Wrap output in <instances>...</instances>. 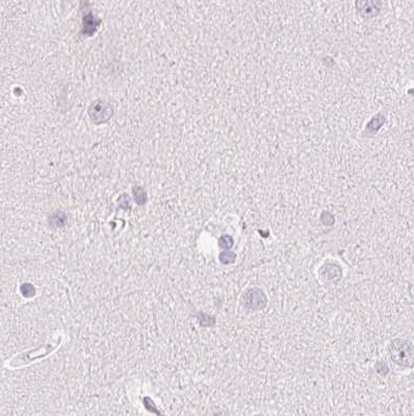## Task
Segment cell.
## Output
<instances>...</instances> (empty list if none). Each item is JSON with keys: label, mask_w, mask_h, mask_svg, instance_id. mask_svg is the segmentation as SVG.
Returning <instances> with one entry per match:
<instances>
[{"label": "cell", "mask_w": 414, "mask_h": 416, "mask_svg": "<svg viewBox=\"0 0 414 416\" xmlns=\"http://www.w3.org/2000/svg\"><path fill=\"white\" fill-rule=\"evenodd\" d=\"M387 350L391 361L399 366L406 368L414 366V344L411 341L396 338L389 342Z\"/></svg>", "instance_id": "1"}, {"label": "cell", "mask_w": 414, "mask_h": 416, "mask_svg": "<svg viewBox=\"0 0 414 416\" xmlns=\"http://www.w3.org/2000/svg\"><path fill=\"white\" fill-rule=\"evenodd\" d=\"M242 305L249 310L259 311L262 310L267 304V298L263 290L257 287L247 289L240 299Z\"/></svg>", "instance_id": "2"}, {"label": "cell", "mask_w": 414, "mask_h": 416, "mask_svg": "<svg viewBox=\"0 0 414 416\" xmlns=\"http://www.w3.org/2000/svg\"><path fill=\"white\" fill-rule=\"evenodd\" d=\"M320 277L323 281L325 282H333L337 281L341 278L342 273L341 269L338 265L333 264V263H327L323 265L320 269Z\"/></svg>", "instance_id": "3"}, {"label": "cell", "mask_w": 414, "mask_h": 416, "mask_svg": "<svg viewBox=\"0 0 414 416\" xmlns=\"http://www.w3.org/2000/svg\"><path fill=\"white\" fill-rule=\"evenodd\" d=\"M67 221L66 216L63 213H55L50 217V224L53 227H63Z\"/></svg>", "instance_id": "4"}, {"label": "cell", "mask_w": 414, "mask_h": 416, "mask_svg": "<svg viewBox=\"0 0 414 416\" xmlns=\"http://www.w3.org/2000/svg\"><path fill=\"white\" fill-rule=\"evenodd\" d=\"M219 258L223 264H231L235 261L236 255L232 252H223L220 254Z\"/></svg>", "instance_id": "5"}, {"label": "cell", "mask_w": 414, "mask_h": 416, "mask_svg": "<svg viewBox=\"0 0 414 416\" xmlns=\"http://www.w3.org/2000/svg\"><path fill=\"white\" fill-rule=\"evenodd\" d=\"M20 290H21V293L24 298H32L36 294V288L28 283L23 284L20 287Z\"/></svg>", "instance_id": "6"}, {"label": "cell", "mask_w": 414, "mask_h": 416, "mask_svg": "<svg viewBox=\"0 0 414 416\" xmlns=\"http://www.w3.org/2000/svg\"><path fill=\"white\" fill-rule=\"evenodd\" d=\"M233 243H234L233 238H232L231 236H229V235L222 236V237L219 239V245H220V247H222V248H224V249H229V248H231V247L233 246Z\"/></svg>", "instance_id": "7"}, {"label": "cell", "mask_w": 414, "mask_h": 416, "mask_svg": "<svg viewBox=\"0 0 414 416\" xmlns=\"http://www.w3.org/2000/svg\"><path fill=\"white\" fill-rule=\"evenodd\" d=\"M144 404H145V407H146L148 410L153 411V412H155V413L159 414V412H158V410H157V408H156V406H155L154 402H153L151 399H149V398H145V399H144Z\"/></svg>", "instance_id": "8"}]
</instances>
